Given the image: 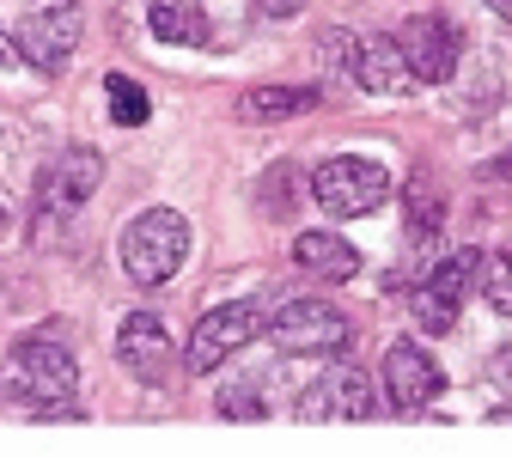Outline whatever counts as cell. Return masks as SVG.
Instances as JSON below:
<instances>
[{
    "instance_id": "9a60e30c",
    "label": "cell",
    "mask_w": 512,
    "mask_h": 457,
    "mask_svg": "<svg viewBox=\"0 0 512 457\" xmlns=\"http://www.w3.org/2000/svg\"><path fill=\"white\" fill-rule=\"evenodd\" d=\"M159 43H183V49H214V25L202 13V0H153L147 13Z\"/></svg>"
},
{
    "instance_id": "7402d4cb",
    "label": "cell",
    "mask_w": 512,
    "mask_h": 457,
    "mask_svg": "<svg viewBox=\"0 0 512 457\" xmlns=\"http://www.w3.org/2000/svg\"><path fill=\"white\" fill-rule=\"evenodd\" d=\"M305 7V0H256V13H269V19H293Z\"/></svg>"
},
{
    "instance_id": "44dd1931",
    "label": "cell",
    "mask_w": 512,
    "mask_h": 457,
    "mask_svg": "<svg viewBox=\"0 0 512 457\" xmlns=\"http://www.w3.org/2000/svg\"><path fill=\"white\" fill-rule=\"evenodd\" d=\"M488 384H494V390H500V397L512 403V342H506V348H500V354L488 360Z\"/></svg>"
},
{
    "instance_id": "d4e9b609",
    "label": "cell",
    "mask_w": 512,
    "mask_h": 457,
    "mask_svg": "<svg viewBox=\"0 0 512 457\" xmlns=\"http://www.w3.org/2000/svg\"><path fill=\"white\" fill-rule=\"evenodd\" d=\"M494 177H512V153H506V159H500V165H494Z\"/></svg>"
},
{
    "instance_id": "ffe728a7",
    "label": "cell",
    "mask_w": 512,
    "mask_h": 457,
    "mask_svg": "<svg viewBox=\"0 0 512 457\" xmlns=\"http://www.w3.org/2000/svg\"><path fill=\"white\" fill-rule=\"evenodd\" d=\"M317 55H324V68H348V61H354V37L348 31H324V37H317Z\"/></svg>"
},
{
    "instance_id": "52a82bcc",
    "label": "cell",
    "mask_w": 512,
    "mask_h": 457,
    "mask_svg": "<svg viewBox=\"0 0 512 457\" xmlns=\"http://www.w3.org/2000/svg\"><path fill=\"white\" fill-rule=\"evenodd\" d=\"M263 323H269V305H263V299H232V305L208 311V317L196 323V336H189V348H183V366H189V372L226 366V354H238L244 342L263 336Z\"/></svg>"
},
{
    "instance_id": "9c48e42d",
    "label": "cell",
    "mask_w": 512,
    "mask_h": 457,
    "mask_svg": "<svg viewBox=\"0 0 512 457\" xmlns=\"http://www.w3.org/2000/svg\"><path fill=\"white\" fill-rule=\"evenodd\" d=\"M384 397L397 415H421L445 397V372L421 342H391L384 348Z\"/></svg>"
},
{
    "instance_id": "603a6c76",
    "label": "cell",
    "mask_w": 512,
    "mask_h": 457,
    "mask_svg": "<svg viewBox=\"0 0 512 457\" xmlns=\"http://www.w3.org/2000/svg\"><path fill=\"white\" fill-rule=\"evenodd\" d=\"M13 61H19V49H13V37H7V31H0V68H13Z\"/></svg>"
},
{
    "instance_id": "7a4b0ae2",
    "label": "cell",
    "mask_w": 512,
    "mask_h": 457,
    "mask_svg": "<svg viewBox=\"0 0 512 457\" xmlns=\"http://www.w3.org/2000/svg\"><path fill=\"white\" fill-rule=\"evenodd\" d=\"M116 256H122V275L135 287H165L189 256V220L177 208H147L122 226Z\"/></svg>"
},
{
    "instance_id": "2e32d148",
    "label": "cell",
    "mask_w": 512,
    "mask_h": 457,
    "mask_svg": "<svg viewBox=\"0 0 512 457\" xmlns=\"http://www.w3.org/2000/svg\"><path fill=\"white\" fill-rule=\"evenodd\" d=\"M317 104H324V92H311V86H256V92H244L238 110L250 122H281V116H305Z\"/></svg>"
},
{
    "instance_id": "d6986e66",
    "label": "cell",
    "mask_w": 512,
    "mask_h": 457,
    "mask_svg": "<svg viewBox=\"0 0 512 457\" xmlns=\"http://www.w3.org/2000/svg\"><path fill=\"white\" fill-rule=\"evenodd\" d=\"M482 299H488L500 317H512V250H500L494 263H488V275H482Z\"/></svg>"
},
{
    "instance_id": "4fadbf2b",
    "label": "cell",
    "mask_w": 512,
    "mask_h": 457,
    "mask_svg": "<svg viewBox=\"0 0 512 457\" xmlns=\"http://www.w3.org/2000/svg\"><path fill=\"white\" fill-rule=\"evenodd\" d=\"M348 74L366 86V92H384V98H397L409 92V61L397 49V37H354V61H348Z\"/></svg>"
},
{
    "instance_id": "cb8c5ba5",
    "label": "cell",
    "mask_w": 512,
    "mask_h": 457,
    "mask_svg": "<svg viewBox=\"0 0 512 457\" xmlns=\"http://www.w3.org/2000/svg\"><path fill=\"white\" fill-rule=\"evenodd\" d=\"M488 13H494V19H506V25H512V0H488Z\"/></svg>"
},
{
    "instance_id": "5b68a950",
    "label": "cell",
    "mask_w": 512,
    "mask_h": 457,
    "mask_svg": "<svg viewBox=\"0 0 512 457\" xmlns=\"http://www.w3.org/2000/svg\"><path fill=\"white\" fill-rule=\"evenodd\" d=\"M263 330L275 336L281 354H311V360L348 354V342H354L348 317H342L336 305H324V299H293V305H281V311L263 323Z\"/></svg>"
},
{
    "instance_id": "ba28073f",
    "label": "cell",
    "mask_w": 512,
    "mask_h": 457,
    "mask_svg": "<svg viewBox=\"0 0 512 457\" xmlns=\"http://www.w3.org/2000/svg\"><path fill=\"white\" fill-rule=\"evenodd\" d=\"M397 49L409 61V80L421 86H445L458 74V61H464V37L452 19H439V13H415L403 31H397Z\"/></svg>"
},
{
    "instance_id": "6da1fadb",
    "label": "cell",
    "mask_w": 512,
    "mask_h": 457,
    "mask_svg": "<svg viewBox=\"0 0 512 457\" xmlns=\"http://www.w3.org/2000/svg\"><path fill=\"white\" fill-rule=\"evenodd\" d=\"M0 384L7 397L37 415V421H74L80 415V360L61 348V342H19L0 366Z\"/></svg>"
},
{
    "instance_id": "ac0fdd59",
    "label": "cell",
    "mask_w": 512,
    "mask_h": 457,
    "mask_svg": "<svg viewBox=\"0 0 512 457\" xmlns=\"http://www.w3.org/2000/svg\"><path fill=\"white\" fill-rule=\"evenodd\" d=\"M104 92H110V116H116V122H147V92H141L135 80L110 74V80H104Z\"/></svg>"
},
{
    "instance_id": "484cf974",
    "label": "cell",
    "mask_w": 512,
    "mask_h": 457,
    "mask_svg": "<svg viewBox=\"0 0 512 457\" xmlns=\"http://www.w3.org/2000/svg\"><path fill=\"white\" fill-rule=\"evenodd\" d=\"M0 226H7V208H0Z\"/></svg>"
},
{
    "instance_id": "5bb4252c",
    "label": "cell",
    "mask_w": 512,
    "mask_h": 457,
    "mask_svg": "<svg viewBox=\"0 0 512 457\" xmlns=\"http://www.w3.org/2000/svg\"><path fill=\"white\" fill-rule=\"evenodd\" d=\"M293 263L317 281H354L360 275V250L336 232H299L293 238Z\"/></svg>"
},
{
    "instance_id": "30bf717a",
    "label": "cell",
    "mask_w": 512,
    "mask_h": 457,
    "mask_svg": "<svg viewBox=\"0 0 512 457\" xmlns=\"http://www.w3.org/2000/svg\"><path fill=\"white\" fill-rule=\"evenodd\" d=\"M476 269H482V256H476V250H452V256H445V263L415 287L409 311H415V323H421L427 336H445V330L458 323V305H464V293H470Z\"/></svg>"
},
{
    "instance_id": "8992f818",
    "label": "cell",
    "mask_w": 512,
    "mask_h": 457,
    "mask_svg": "<svg viewBox=\"0 0 512 457\" xmlns=\"http://www.w3.org/2000/svg\"><path fill=\"white\" fill-rule=\"evenodd\" d=\"M293 415L305 421V427H330V421H372L378 415V390H372V378L360 372V366H336V372H317L305 390H299V403H293Z\"/></svg>"
},
{
    "instance_id": "3957f363",
    "label": "cell",
    "mask_w": 512,
    "mask_h": 457,
    "mask_svg": "<svg viewBox=\"0 0 512 457\" xmlns=\"http://www.w3.org/2000/svg\"><path fill=\"white\" fill-rule=\"evenodd\" d=\"M311 202L324 208L330 220H360V214H378L391 202V171L378 159H360V153H336L311 171Z\"/></svg>"
},
{
    "instance_id": "e0dca14e",
    "label": "cell",
    "mask_w": 512,
    "mask_h": 457,
    "mask_svg": "<svg viewBox=\"0 0 512 457\" xmlns=\"http://www.w3.org/2000/svg\"><path fill=\"white\" fill-rule=\"evenodd\" d=\"M214 409H220L226 421H263V415H269V403H263V378H256V372H250V378H232V384L220 390Z\"/></svg>"
},
{
    "instance_id": "8fae6325",
    "label": "cell",
    "mask_w": 512,
    "mask_h": 457,
    "mask_svg": "<svg viewBox=\"0 0 512 457\" xmlns=\"http://www.w3.org/2000/svg\"><path fill=\"white\" fill-rule=\"evenodd\" d=\"M171 330L153 317V311H128L122 317V330H116V360L135 372V378H147V384H159L165 378V366H171Z\"/></svg>"
},
{
    "instance_id": "277c9868",
    "label": "cell",
    "mask_w": 512,
    "mask_h": 457,
    "mask_svg": "<svg viewBox=\"0 0 512 457\" xmlns=\"http://www.w3.org/2000/svg\"><path fill=\"white\" fill-rule=\"evenodd\" d=\"M80 25H86L80 0H31V13L13 31V49L37 74H61L74 61V49H80Z\"/></svg>"
},
{
    "instance_id": "7c38bea8",
    "label": "cell",
    "mask_w": 512,
    "mask_h": 457,
    "mask_svg": "<svg viewBox=\"0 0 512 457\" xmlns=\"http://www.w3.org/2000/svg\"><path fill=\"white\" fill-rule=\"evenodd\" d=\"M98 177H104V159H98L92 147H68V153H61V159L43 171V183H37V202H43L49 214H68V208L92 202Z\"/></svg>"
}]
</instances>
